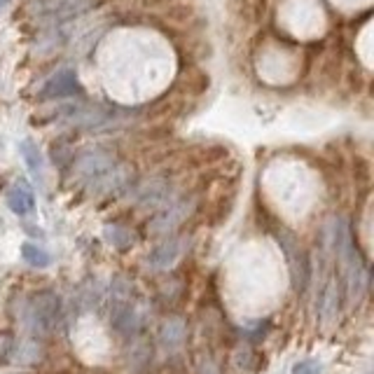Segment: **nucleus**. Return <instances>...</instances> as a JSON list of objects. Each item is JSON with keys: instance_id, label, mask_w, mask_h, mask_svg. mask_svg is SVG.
<instances>
[{"instance_id": "f257e3e1", "label": "nucleus", "mask_w": 374, "mask_h": 374, "mask_svg": "<svg viewBox=\"0 0 374 374\" xmlns=\"http://www.w3.org/2000/svg\"><path fill=\"white\" fill-rule=\"evenodd\" d=\"M337 253H339V262H341V274H344V288L351 304H358L363 299L365 290H368V267L358 255V251L351 243V234H348L346 222L339 225L337 232Z\"/></svg>"}, {"instance_id": "423d86ee", "label": "nucleus", "mask_w": 374, "mask_h": 374, "mask_svg": "<svg viewBox=\"0 0 374 374\" xmlns=\"http://www.w3.org/2000/svg\"><path fill=\"white\" fill-rule=\"evenodd\" d=\"M94 0H33L31 3V10L38 17H70V14H77L87 10V7H92Z\"/></svg>"}, {"instance_id": "6e6552de", "label": "nucleus", "mask_w": 374, "mask_h": 374, "mask_svg": "<svg viewBox=\"0 0 374 374\" xmlns=\"http://www.w3.org/2000/svg\"><path fill=\"white\" fill-rule=\"evenodd\" d=\"M113 164H115L113 157L108 153H103V150H92V153H84L77 159L75 169L79 176H84V178H101L113 169Z\"/></svg>"}, {"instance_id": "ddd939ff", "label": "nucleus", "mask_w": 374, "mask_h": 374, "mask_svg": "<svg viewBox=\"0 0 374 374\" xmlns=\"http://www.w3.org/2000/svg\"><path fill=\"white\" fill-rule=\"evenodd\" d=\"M113 321V328L119 332V335H133L141 328V316L138 312H133L129 307H119L115 309V314L110 316Z\"/></svg>"}, {"instance_id": "f8f14e48", "label": "nucleus", "mask_w": 374, "mask_h": 374, "mask_svg": "<svg viewBox=\"0 0 374 374\" xmlns=\"http://www.w3.org/2000/svg\"><path fill=\"white\" fill-rule=\"evenodd\" d=\"M166 197H169V185L159 178L145 182V185L138 189V202L141 206H145V209H153V206L162 204Z\"/></svg>"}, {"instance_id": "dca6fc26", "label": "nucleus", "mask_w": 374, "mask_h": 374, "mask_svg": "<svg viewBox=\"0 0 374 374\" xmlns=\"http://www.w3.org/2000/svg\"><path fill=\"white\" fill-rule=\"evenodd\" d=\"M103 234H106V241L113 246V248H117V251H126L133 243V234L126 227L108 225L106 229H103Z\"/></svg>"}, {"instance_id": "20e7f679", "label": "nucleus", "mask_w": 374, "mask_h": 374, "mask_svg": "<svg viewBox=\"0 0 374 374\" xmlns=\"http://www.w3.org/2000/svg\"><path fill=\"white\" fill-rule=\"evenodd\" d=\"M194 209V202L192 199H182V202H176L173 206H169L164 213H159V216L150 222V232L157 234V236H166V234H171L173 229L180 227L182 222H185V218L192 213Z\"/></svg>"}, {"instance_id": "0eeeda50", "label": "nucleus", "mask_w": 374, "mask_h": 374, "mask_svg": "<svg viewBox=\"0 0 374 374\" xmlns=\"http://www.w3.org/2000/svg\"><path fill=\"white\" fill-rule=\"evenodd\" d=\"M187 248V238H166L153 248V253L148 255V265L155 269H169L176 265V260L185 253Z\"/></svg>"}, {"instance_id": "6ab92c4d", "label": "nucleus", "mask_w": 374, "mask_h": 374, "mask_svg": "<svg viewBox=\"0 0 374 374\" xmlns=\"http://www.w3.org/2000/svg\"><path fill=\"white\" fill-rule=\"evenodd\" d=\"M292 374H321V363L318 361H299L295 368H292Z\"/></svg>"}, {"instance_id": "9b49d317", "label": "nucleus", "mask_w": 374, "mask_h": 374, "mask_svg": "<svg viewBox=\"0 0 374 374\" xmlns=\"http://www.w3.org/2000/svg\"><path fill=\"white\" fill-rule=\"evenodd\" d=\"M185 337H187V325L178 316L169 318V321L162 325V330H159V344H162L164 348L180 346L182 341H185Z\"/></svg>"}, {"instance_id": "1a4fd4ad", "label": "nucleus", "mask_w": 374, "mask_h": 374, "mask_svg": "<svg viewBox=\"0 0 374 374\" xmlns=\"http://www.w3.org/2000/svg\"><path fill=\"white\" fill-rule=\"evenodd\" d=\"M7 206H10L12 213L17 216H28L31 211L35 209V194L26 182L19 180L7 189Z\"/></svg>"}, {"instance_id": "f03ea898", "label": "nucleus", "mask_w": 374, "mask_h": 374, "mask_svg": "<svg viewBox=\"0 0 374 374\" xmlns=\"http://www.w3.org/2000/svg\"><path fill=\"white\" fill-rule=\"evenodd\" d=\"M28 325L40 335H52L61 321V297L52 290H40L28 299Z\"/></svg>"}, {"instance_id": "f3484780", "label": "nucleus", "mask_w": 374, "mask_h": 374, "mask_svg": "<svg viewBox=\"0 0 374 374\" xmlns=\"http://www.w3.org/2000/svg\"><path fill=\"white\" fill-rule=\"evenodd\" d=\"M14 351H17L14 337L7 335V332H0V363H10V358H12Z\"/></svg>"}, {"instance_id": "aec40b11", "label": "nucleus", "mask_w": 374, "mask_h": 374, "mask_svg": "<svg viewBox=\"0 0 374 374\" xmlns=\"http://www.w3.org/2000/svg\"><path fill=\"white\" fill-rule=\"evenodd\" d=\"M7 3H10V0H0V12L5 10V7H7Z\"/></svg>"}, {"instance_id": "4468645a", "label": "nucleus", "mask_w": 374, "mask_h": 374, "mask_svg": "<svg viewBox=\"0 0 374 374\" xmlns=\"http://www.w3.org/2000/svg\"><path fill=\"white\" fill-rule=\"evenodd\" d=\"M19 153H21V157H23V162H26L28 171L33 173L38 180H43L45 164H43V155H40V148H38L31 138H26V141L19 143Z\"/></svg>"}, {"instance_id": "9d476101", "label": "nucleus", "mask_w": 374, "mask_h": 374, "mask_svg": "<svg viewBox=\"0 0 374 374\" xmlns=\"http://www.w3.org/2000/svg\"><path fill=\"white\" fill-rule=\"evenodd\" d=\"M339 309H341V288L337 283V278L325 285L323 295H321V321L323 325H332L339 318Z\"/></svg>"}, {"instance_id": "7ed1b4c3", "label": "nucleus", "mask_w": 374, "mask_h": 374, "mask_svg": "<svg viewBox=\"0 0 374 374\" xmlns=\"http://www.w3.org/2000/svg\"><path fill=\"white\" fill-rule=\"evenodd\" d=\"M276 241L281 243V248L285 251V255H288V265H290V276H292V285H295L297 292H304L307 290V283H309V258L307 253L302 251V246L297 243V238L292 236L290 232H281L276 234Z\"/></svg>"}, {"instance_id": "39448f33", "label": "nucleus", "mask_w": 374, "mask_h": 374, "mask_svg": "<svg viewBox=\"0 0 374 374\" xmlns=\"http://www.w3.org/2000/svg\"><path fill=\"white\" fill-rule=\"evenodd\" d=\"M79 92L77 84V75L73 70H57L47 82L40 87L38 99L43 101H52V99H63V97H73Z\"/></svg>"}, {"instance_id": "2eb2a0df", "label": "nucleus", "mask_w": 374, "mask_h": 374, "mask_svg": "<svg viewBox=\"0 0 374 374\" xmlns=\"http://www.w3.org/2000/svg\"><path fill=\"white\" fill-rule=\"evenodd\" d=\"M21 258L35 269H45V267L52 265L50 253H47L45 248H40V246H35V243H28V241L21 246Z\"/></svg>"}, {"instance_id": "a211bd4d", "label": "nucleus", "mask_w": 374, "mask_h": 374, "mask_svg": "<svg viewBox=\"0 0 374 374\" xmlns=\"http://www.w3.org/2000/svg\"><path fill=\"white\" fill-rule=\"evenodd\" d=\"M113 297H115L117 302L131 299V283L126 281V278H122V276L115 278V283H113Z\"/></svg>"}]
</instances>
